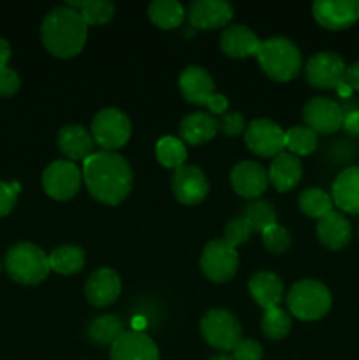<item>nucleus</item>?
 I'll return each instance as SVG.
<instances>
[{
	"label": "nucleus",
	"mask_w": 359,
	"mask_h": 360,
	"mask_svg": "<svg viewBox=\"0 0 359 360\" xmlns=\"http://www.w3.org/2000/svg\"><path fill=\"white\" fill-rule=\"evenodd\" d=\"M210 360H234L232 359V355H225V354H218V355H213Z\"/></svg>",
	"instance_id": "nucleus-46"
},
{
	"label": "nucleus",
	"mask_w": 359,
	"mask_h": 360,
	"mask_svg": "<svg viewBox=\"0 0 359 360\" xmlns=\"http://www.w3.org/2000/svg\"><path fill=\"white\" fill-rule=\"evenodd\" d=\"M234 9L225 0H194L187 7L190 27L197 30H213L225 27L232 20Z\"/></svg>",
	"instance_id": "nucleus-16"
},
{
	"label": "nucleus",
	"mask_w": 359,
	"mask_h": 360,
	"mask_svg": "<svg viewBox=\"0 0 359 360\" xmlns=\"http://www.w3.org/2000/svg\"><path fill=\"white\" fill-rule=\"evenodd\" d=\"M248 290L253 301L263 309L277 308L284 299V283L280 276L270 271H259L248 281Z\"/></svg>",
	"instance_id": "nucleus-26"
},
{
	"label": "nucleus",
	"mask_w": 359,
	"mask_h": 360,
	"mask_svg": "<svg viewBox=\"0 0 359 360\" xmlns=\"http://www.w3.org/2000/svg\"><path fill=\"white\" fill-rule=\"evenodd\" d=\"M11 60V46L6 39L0 37V69L7 67Z\"/></svg>",
	"instance_id": "nucleus-44"
},
{
	"label": "nucleus",
	"mask_w": 359,
	"mask_h": 360,
	"mask_svg": "<svg viewBox=\"0 0 359 360\" xmlns=\"http://www.w3.org/2000/svg\"><path fill=\"white\" fill-rule=\"evenodd\" d=\"M232 359L234 360H260L263 359V347L257 343L256 340H239V343L236 345L234 350H232Z\"/></svg>",
	"instance_id": "nucleus-40"
},
{
	"label": "nucleus",
	"mask_w": 359,
	"mask_h": 360,
	"mask_svg": "<svg viewBox=\"0 0 359 360\" xmlns=\"http://www.w3.org/2000/svg\"><path fill=\"white\" fill-rule=\"evenodd\" d=\"M111 360H158L157 345L148 338L146 334L136 333H123L118 340L113 343L111 352H109Z\"/></svg>",
	"instance_id": "nucleus-19"
},
{
	"label": "nucleus",
	"mask_w": 359,
	"mask_h": 360,
	"mask_svg": "<svg viewBox=\"0 0 359 360\" xmlns=\"http://www.w3.org/2000/svg\"><path fill=\"white\" fill-rule=\"evenodd\" d=\"M122 294V280L118 273L109 267H101L94 271L84 283L87 301L95 308H106L113 304Z\"/></svg>",
	"instance_id": "nucleus-17"
},
{
	"label": "nucleus",
	"mask_w": 359,
	"mask_h": 360,
	"mask_svg": "<svg viewBox=\"0 0 359 360\" xmlns=\"http://www.w3.org/2000/svg\"><path fill=\"white\" fill-rule=\"evenodd\" d=\"M83 183L90 195L106 206H116L132 190V169L115 151H95L83 162Z\"/></svg>",
	"instance_id": "nucleus-1"
},
{
	"label": "nucleus",
	"mask_w": 359,
	"mask_h": 360,
	"mask_svg": "<svg viewBox=\"0 0 359 360\" xmlns=\"http://www.w3.org/2000/svg\"><path fill=\"white\" fill-rule=\"evenodd\" d=\"M180 91H182L183 98L190 104L204 105L210 109L211 115L224 116L227 112L229 102L225 95L217 94L215 91L213 77L210 76L206 69L197 65H190L180 74L178 79Z\"/></svg>",
	"instance_id": "nucleus-6"
},
{
	"label": "nucleus",
	"mask_w": 359,
	"mask_h": 360,
	"mask_svg": "<svg viewBox=\"0 0 359 360\" xmlns=\"http://www.w3.org/2000/svg\"><path fill=\"white\" fill-rule=\"evenodd\" d=\"M298 206L303 214L320 220L333 211V199L329 193L320 188H306L299 195Z\"/></svg>",
	"instance_id": "nucleus-33"
},
{
	"label": "nucleus",
	"mask_w": 359,
	"mask_h": 360,
	"mask_svg": "<svg viewBox=\"0 0 359 360\" xmlns=\"http://www.w3.org/2000/svg\"><path fill=\"white\" fill-rule=\"evenodd\" d=\"M313 18L327 30H345L359 20V2L355 0H315Z\"/></svg>",
	"instance_id": "nucleus-15"
},
{
	"label": "nucleus",
	"mask_w": 359,
	"mask_h": 360,
	"mask_svg": "<svg viewBox=\"0 0 359 360\" xmlns=\"http://www.w3.org/2000/svg\"><path fill=\"white\" fill-rule=\"evenodd\" d=\"M291 315L285 309H282L280 306L264 309L263 319H260V330H263V334L267 340H284L291 333Z\"/></svg>",
	"instance_id": "nucleus-34"
},
{
	"label": "nucleus",
	"mask_w": 359,
	"mask_h": 360,
	"mask_svg": "<svg viewBox=\"0 0 359 360\" xmlns=\"http://www.w3.org/2000/svg\"><path fill=\"white\" fill-rule=\"evenodd\" d=\"M245 129H246L245 118H243L241 112L238 111L225 112V115L218 120V130L227 137L239 136Z\"/></svg>",
	"instance_id": "nucleus-38"
},
{
	"label": "nucleus",
	"mask_w": 359,
	"mask_h": 360,
	"mask_svg": "<svg viewBox=\"0 0 359 360\" xmlns=\"http://www.w3.org/2000/svg\"><path fill=\"white\" fill-rule=\"evenodd\" d=\"M303 176V165L296 155L289 151H282L271 160L270 169H267V179L275 186L277 192H291Z\"/></svg>",
	"instance_id": "nucleus-21"
},
{
	"label": "nucleus",
	"mask_w": 359,
	"mask_h": 360,
	"mask_svg": "<svg viewBox=\"0 0 359 360\" xmlns=\"http://www.w3.org/2000/svg\"><path fill=\"white\" fill-rule=\"evenodd\" d=\"M171 188L176 200L185 206H196L206 199L210 183L197 165H182L172 172Z\"/></svg>",
	"instance_id": "nucleus-14"
},
{
	"label": "nucleus",
	"mask_w": 359,
	"mask_h": 360,
	"mask_svg": "<svg viewBox=\"0 0 359 360\" xmlns=\"http://www.w3.org/2000/svg\"><path fill=\"white\" fill-rule=\"evenodd\" d=\"M256 56L264 74L280 83L294 79L303 67L301 51L287 37H271L260 41Z\"/></svg>",
	"instance_id": "nucleus-3"
},
{
	"label": "nucleus",
	"mask_w": 359,
	"mask_h": 360,
	"mask_svg": "<svg viewBox=\"0 0 359 360\" xmlns=\"http://www.w3.org/2000/svg\"><path fill=\"white\" fill-rule=\"evenodd\" d=\"M317 146H319V137L306 125H298L285 130V148L289 150V153L296 155L298 158L312 155Z\"/></svg>",
	"instance_id": "nucleus-31"
},
{
	"label": "nucleus",
	"mask_w": 359,
	"mask_h": 360,
	"mask_svg": "<svg viewBox=\"0 0 359 360\" xmlns=\"http://www.w3.org/2000/svg\"><path fill=\"white\" fill-rule=\"evenodd\" d=\"M130 127L129 116L116 108H106L95 115L92 122V137L102 151H115L125 146L130 139Z\"/></svg>",
	"instance_id": "nucleus-7"
},
{
	"label": "nucleus",
	"mask_w": 359,
	"mask_h": 360,
	"mask_svg": "<svg viewBox=\"0 0 359 360\" xmlns=\"http://www.w3.org/2000/svg\"><path fill=\"white\" fill-rule=\"evenodd\" d=\"M252 232L253 231L252 227H250L248 221H246V218L238 217V218H232V220L229 221L227 227H225L224 238L222 239H224L229 246H232V248H238L239 245L248 241Z\"/></svg>",
	"instance_id": "nucleus-37"
},
{
	"label": "nucleus",
	"mask_w": 359,
	"mask_h": 360,
	"mask_svg": "<svg viewBox=\"0 0 359 360\" xmlns=\"http://www.w3.org/2000/svg\"><path fill=\"white\" fill-rule=\"evenodd\" d=\"M155 155H157V160L160 162V165H164L165 169H175L176 171L182 165H185L187 148L183 141L178 139V137L164 136L157 141Z\"/></svg>",
	"instance_id": "nucleus-32"
},
{
	"label": "nucleus",
	"mask_w": 359,
	"mask_h": 360,
	"mask_svg": "<svg viewBox=\"0 0 359 360\" xmlns=\"http://www.w3.org/2000/svg\"><path fill=\"white\" fill-rule=\"evenodd\" d=\"M6 269L16 283L39 285L49 274L48 255L34 243H18L6 255Z\"/></svg>",
	"instance_id": "nucleus-5"
},
{
	"label": "nucleus",
	"mask_w": 359,
	"mask_h": 360,
	"mask_svg": "<svg viewBox=\"0 0 359 360\" xmlns=\"http://www.w3.org/2000/svg\"><path fill=\"white\" fill-rule=\"evenodd\" d=\"M49 269L58 274H76L84 266L83 248L74 245H62L48 255Z\"/></svg>",
	"instance_id": "nucleus-29"
},
{
	"label": "nucleus",
	"mask_w": 359,
	"mask_h": 360,
	"mask_svg": "<svg viewBox=\"0 0 359 360\" xmlns=\"http://www.w3.org/2000/svg\"><path fill=\"white\" fill-rule=\"evenodd\" d=\"M243 217L246 218L253 232H263L277 224V210H275L273 204L263 199L250 200L245 206Z\"/></svg>",
	"instance_id": "nucleus-35"
},
{
	"label": "nucleus",
	"mask_w": 359,
	"mask_h": 360,
	"mask_svg": "<svg viewBox=\"0 0 359 360\" xmlns=\"http://www.w3.org/2000/svg\"><path fill=\"white\" fill-rule=\"evenodd\" d=\"M260 41L245 25H231L220 35V48L231 58H246L257 55Z\"/></svg>",
	"instance_id": "nucleus-24"
},
{
	"label": "nucleus",
	"mask_w": 359,
	"mask_h": 360,
	"mask_svg": "<svg viewBox=\"0 0 359 360\" xmlns=\"http://www.w3.org/2000/svg\"><path fill=\"white\" fill-rule=\"evenodd\" d=\"M270 179L264 167L257 162H239L231 171V186L238 195L245 199H257L266 192Z\"/></svg>",
	"instance_id": "nucleus-18"
},
{
	"label": "nucleus",
	"mask_w": 359,
	"mask_h": 360,
	"mask_svg": "<svg viewBox=\"0 0 359 360\" xmlns=\"http://www.w3.org/2000/svg\"><path fill=\"white\" fill-rule=\"evenodd\" d=\"M199 266L208 280L215 283H227L236 276L239 257L236 248L229 246L224 239H213L204 246Z\"/></svg>",
	"instance_id": "nucleus-9"
},
{
	"label": "nucleus",
	"mask_w": 359,
	"mask_h": 360,
	"mask_svg": "<svg viewBox=\"0 0 359 360\" xmlns=\"http://www.w3.org/2000/svg\"><path fill=\"white\" fill-rule=\"evenodd\" d=\"M245 144L257 157L275 158L285 148V130L273 120L257 118L245 129Z\"/></svg>",
	"instance_id": "nucleus-12"
},
{
	"label": "nucleus",
	"mask_w": 359,
	"mask_h": 360,
	"mask_svg": "<svg viewBox=\"0 0 359 360\" xmlns=\"http://www.w3.org/2000/svg\"><path fill=\"white\" fill-rule=\"evenodd\" d=\"M344 83L347 84L352 91H359V62L351 63V65L345 69Z\"/></svg>",
	"instance_id": "nucleus-43"
},
{
	"label": "nucleus",
	"mask_w": 359,
	"mask_h": 360,
	"mask_svg": "<svg viewBox=\"0 0 359 360\" xmlns=\"http://www.w3.org/2000/svg\"><path fill=\"white\" fill-rule=\"evenodd\" d=\"M199 329L203 340L220 352H232L241 340V326L238 319L224 308L210 309L201 320Z\"/></svg>",
	"instance_id": "nucleus-8"
},
{
	"label": "nucleus",
	"mask_w": 359,
	"mask_h": 360,
	"mask_svg": "<svg viewBox=\"0 0 359 360\" xmlns=\"http://www.w3.org/2000/svg\"><path fill=\"white\" fill-rule=\"evenodd\" d=\"M344 58L333 51H320L310 56L305 65V79L310 86L320 90H336L344 83L345 76Z\"/></svg>",
	"instance_id": "nucleus-11"
},
{
	"label": "nucleus",
	"mask_w": 359,
	"mask_h": 360,
	"mask_svg": "<svg viewBox=\"0 0 359 360\" xmlns=\"http://www.w3.org/2000/svg\"><path fill=\"white\" fill-rule=\"evenodd\" d=\"M336 91H338V95H340V97H344V98H348L352 95V90L345 83H341L340 86L336 88Z\"/></svg>",
	"instance_id": "nucleus-45"
},
{
	"label": "nucleus",
	"mask_w": 359,
	"mask_h": 360,
	"mask_svg": "<svg viewBox=\"0 0 359 360\" xmlns=\"http://www.w3.org/2000/svg\"><path fill=\"white\" fill-rule=\"evenodd\" d=\"M0 269H2V264H0Z\"/></svg>",
	"instance_id": "nucleus-47"
},
{
	"label": "nucleus",
	"mask_w": 359,
	"mask_h": 360,
	"mask_svg": "<svg viewBox=\"0 0 359 360\" xmlns=\"http://www.w3.org/2000/svg\"><path fill=\"white\" fill-rule=\"evenodd\" d=\"M65 6L77 11L87 25H106L115 16V6L108 0H70Z\"/></svg>",
	"instance_id": "nucleus-30"
},
{
	"label": "nucleus",
	"mask_w": 359,
	"mask_h": 360,
	"mask_svg": "<svg viewBox=\"0 0 359 360\" xmlns=\"http://www.w3.org/2000/svg\"><path fill=\"white\" fill-rule=\"evenodd\" d=\"M88 39V25L77 11L62 6L44 16L41 41L44 48L58 58H73L83 51Z\"/></svg>",
	"instance_id": "nucleus-2"
},
{
	"label": "nucleus",
	"mask_w": 359,
	"mask_h": 360,
	"mask_svg": "<svg viewBox=\"0 0 359 360\" xmlns=\"http://www.w3.org/2000/svg\"><path fill=\"white\" fill-rule=\"evenodd\" d=\"M341 129L345 130L347 136L359 137V109H348V111H345Z\"/></svg>",
	"instance_id": "nucleus-42"
},
{
	"label": "nucleus",
	"mask_w": 359,
	"mask_h": 360,
	"mask_svg": "<svg viewBox=\"0 0 359 360\" xmlns=\"http://www.w3.org/2000/svg\"><path fill=\"white\" fill-rule=\"evenodd\" d=\"M20 192L21 186L18 181H0V217H6V214H9L13 211Z\"/></svg>",
	"instance_id": "nucleus-39"
},
{
	"label": "nucleus",
	"mask_w": 359,
	"mask_h": 360,
	"mask_svg": "<svg viewBox=\"0 0 359 360\" xmlns=\"http://www.w3.org/2000/svg\"><path fill=\"white\" fill-rule=\"evenodd\" d=\"M344 108L327 97H313L303 108V118L315 134H334L344 123Z\"/></svg>",
	"instance_id": "nucleus-13"
},
{
	"label": "nucleus",
	"mask_w": 359,
	"mask_h": 360,
	"mask_svg": "<svg viewBox=\"0 0 359 360\" xmlns=\"http://www.w3.org/2000/svg\"><path fill=\"white\" fill-rule=\"evenodd\" d=\"M56 146L65 155L67 160L84 162L94 153L95 143L92 134L84 127L73 123V125H65L58 130Z\"/></svg>",
	"instance_id": "nucleus-20"
},
{
	"label": "nucleus",
	"mask_w": 359,
	"mask_h": 360,
	"mask_svg": "<svg viewBox=\"0 0 359 360\" xmlns=\"http://www.w3.org/2000/svg\"><path fill=\"white\" fill-rule=\"evenodd\" d=\"M289 311L299 320L315 322L329 313L333 297L322 281L319 280H299L289 290L285 297Z\"/></svg>",
	"instance_id": "nucleus-4"
},
{
	"label": "nucleus",
	"mask_w": 359,
	"mask_h": 360,
	"mask_svg": "<svg viewBox=\"0 0 359 360\" xmlns=\"http://www.w3.org/2000/svg\"><path fill=\"white\" fill-rule=\"evenodd\" d=\"M317 238L326 248L329 250H344L352 239L351 221L338 211H331L327 217L320 218L317 221Z\"/></svg>",
	"instance_id": "nucleus-23"
},
{
	"label": "nucleus",
	"mask_w": 359,
	"mask_h": 360,
	"mask_svg": "<svg viewBox=\"0 0 359 360\" xmlns=\"http://www.w3.org/2000/svg\"><path fill=\"white\" fill-rule=\"evenodd\" d=\"M83 174L70 160H55L42 172V188L55 200H70L80 192Z\"/></svg>",
	"instance_id": "nucleus-10"
},
{
	"label": "nucleus",
	"mask_w": 359,
	"mask_h": 360,
	"mask_svg": "<svg viewBox=\"0 0 359 360\" xmlns=\"http://www.w3.org/2000/svg\"><path fill=\"white\" fill-rule=\"evenodd\" d=\"M260 236H263L264 248L273 255H282L292 246V238L289 231L278 224L267 227L266 231L260 232Z\"/></svg>",
	"instance_id": "nucleus-36"
},
{
	"label": "nucleus",
	"mask_w": 359,
	"mask_h": 360,
	"mask_svg": "<svg viewBox=\"0 0 359 360\" xmlns=\"http://www.w3.org/2000/svg\"><path fill=\"white\" fill-rule=\"evenodd\" d=\"M180 139L192 146L208 143L218 132V120L208 112H192L180 122Z\"/></svg>",
	"instance_id": "nucleus-25"
},
{
	"label": "nucleus",
	"mask_w": 359,
	"mask_h": 360,
	"mask_svg": "<svg viewBox=\"0 0 359 360\" xmlns=\"http://www.w3.org/2000/svg\"><path fill=\"white\" fill-rule=\"evenodd\" d=\"M20 90V76L9 65L0 69V95L2 97H13Z\"/></svg>",
	"instance_id": "nucleus-41"
},
{
	"label": "nucleus",
	"mask_w": 359,
	"mask_h": 360,
	"mask_svg": "<svg viewBox=\"0 0 359 360\" xmlns=\"http://www.w3.org/2000/svg\"><path fill=\"white\" fill-rule=\"evenodd\" d=\"M187 16L185 9L176 0H155L148 6V18L162 30H172L182 25Z\"/></svg>",
	"instance_id": "nucleus-28"
},
{
	"label": "nucleus",
	"mask_w": 359,
	"mask_h": 360,
	"mask_svg": "<svg viewBox=\"0 0 359 360\" xmlns=\"http://www.w3.org/2000/svg\"><path fill=\"white\" fill-rule=\"evenodd\" d=\"M123 333V322L115 315L97 316L87 327L88 341L97 347H113Z\"/></svg>",
	"instance_id": "nucleus-27"
},
{
	"label": "nucleus",
	"mask_w": 359,
	"mask_h": 360,
	"mask_svg": "<svg viewBox=\"0 0 359 360\" xmlns=\"http://www.w3.org/2000/svg\"><path fill=\"white\" fill-rule=\"evenodd\" d=\"M331 199L341 211L359 214V165L344 169L331 186Z\"/></svg>",
	"instance_id": "nucleus-22"
}]
</instances>
